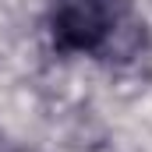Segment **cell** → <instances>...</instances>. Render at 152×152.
<instances>
[{
    "label": "cell",
    "instance_id": "1",
    "mask_svg": "<svg viewBox=\"0 0 152 152\" xmlns=\"http://www.w3.org/2000/svg\"><path fill=\"white\" fill-rule=\"evenodd\" d=\"M113 32V11L106 0H60L50 18L53 46L64 53H96Z\"/></svg>",
    "mask_w": 152,
    "mask_h": 152
}]
</instances>
